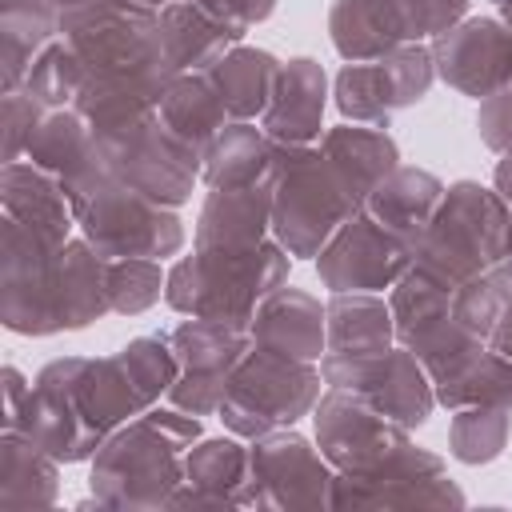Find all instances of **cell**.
Returning <instances> with one entry per match:
<instances>
[{
    "mask_svg": "<svg viewBox=\"0 0 512 512\" xmlns=\"http://www.w3.org/2000/svg\"><path fill=\"white\" fill-rule=\"evenodd\" d=\"M288 280V252L280 240H264L240 256L192 252L168 268L164 300L184 316H212L232 324H252L256 304Z\"/></svg>",
    "mask_w": 512,
    "mask_h": 512,
    "instance_id": "277c9868",
    "label": "cell"
},
{
    "mask_svg": "<svg viewBox=\"0 0 512 512\" xmlns=\"http://www.w3.org/2000/svg\"><path fill=\"white\" fill-rule=\"evenodd\" d=\"M164 280L168 276L160 272V260H144V256L108 260V300H112V312H120V316L148 312L160 300Z\"/></svg>",
    "mask_w": 512,
    "mask_h": 512,
    "instance_id": "f35d334b",
    "label": "cell"
},
{
    "mask_svg": "<svg viewBox=\"0 0 512 512\" xmlns=\"http://www.w3.org/2000/svg\"><path fill=\"white\" fill-rule=\"evenodd\" d=\"M508 228L512 212L500 192L480 188L476 180H456L444 188V200L412 252V268L456 292L504 260Z\"/></svg>",
    "mask_w": 512,
    "mask_h": 512,
    "instance_id": "7a4b0ae2",
    "label": "cell"
},
{
    "mask_svg": "<svg viewBox=\"0 0 512 512\" xmlns=\"http://www.w3.org/2000/svg\"><path fill=\"white\" fill-rule=\"evenodd\" d=\"M476 128H480V140L492 152L512 156V88H500V92H492V96L480 100Z\"/></svg>",
    "mask_w": 512,
    "mask_h": 512,
    "instance_id": "60d3db41",
    "label": "cell"
},
{
    "mask_svg": "<svg viewBox=\"0 0 512 512\" xmlns=\"http://www.w3.org/2000/svg\"><path fill=\"white\" fill-rule=\"evenodd\" d=\"M272 232V188H212L196 220V252L240 256Z\"/></svg>",
    "mask_w": 512,
    "mask_h": 512,
    "instance_id": "44dd1931",
    "label": "cell"
},
{
    "mask_svg": "<svg viewBox=\"0 0 512 512\" xmlns=\"http://www.w3.org/2000/svg\"><path fill=\"white\" fill-rule=\"evenodd\" d=\"M508 432H512L508 408H492V404L456 408V416L448 424V448L460 464H488L504 452Z\"/></svg>",
    "mask_w": 512,
    "mask_h": 512,
    "instance_id": "8d00e7d4",
    "label": "cell"
},
{
    "mask_svg": "<svg viewBox=\"0 0 512 512\" xmlns=\"http://www.w3.org/2000/svg\"><path fill=\"white\" fill-rule=\"evenodd\" d=\"M28 388L32 384H24V376H20V368H4V392H8V408H4V420L8 416H16V408L24 404V396H28Z\"/></svg>",
    "mask_w": 512,
    "mask_h": 512,
    "instance_id": "f6af8a7d",
    "label": "cell"
},
{
    "mask_svg": "<svg viewBox=\"0 0 512 512\" xmlns=\"http://www.w3.org/2000/svg\"><path fill=\"white\" fill-rule=\"evenodd\" d=\"M60 32V12L48 0H4L0 8V64L4 92H16L32 68V60Z\"/></svg>",
    "mask_w": 512,
    "mask_h": 512,
    "instance_id": "d6a6232c",
    "label": "cell"
},
{
    "mask_svg": "<svg viewBox=\"0 0 512 512\" xmlns=\"http://www.w3.org/2000/svg\"><path fill=\"white\" fill-rule=\"evenodd\" d=\"M412 268V248L376 224L364 208L340 224V232L320 248L316 272L332 292H380L392 288Z\"/></svg>",
    "mask_w": 512,
    "mask_h": 512,
    "instance_id": "9a60e30c",
    "label": "cell"
},
{
    "mask_svg": "<svg viewBox=\"0 0 512 512\" xmlns=\"http://www.w3.org/2000/svg\"><path fill=\"white\" fill-rule=\"evenodd\" d=\"M56 12H72V8H84V4H92V0H48Z\"/></svg>",
    "mask_w": 512,
    "mask_h": 512,
    "instance_id": "7dc6e473",
    "label": "cell"
},
{
    "mask_svg": "<svg viewBox=\"0 0 512 512\" xmlns=\"http://www.w3.org/2000/svg\"><path fill=\"white\" fill-rule=\"evenodd\" d=\"M200 436V420L180 408H148L108 432L92 460L100 508H168L184 484L180 452Z\"/></svg>",
    "mask_w": 512,
    "mask_h": 512,
    "instance_id": "6da1fadb",
    "label": "cell"
},
{
    "mask_svg": "<svg viewBox=\"0 0 512 512\" xmlns=\"http://www.w3.org/2000/svg\"><path fill=\"white\" fill-rule=\"evenodd\" d=\"M328 32L344 60H376L416 40L400 0H332Z\"/></svg>",
    "mask_w": 512,
    "mask_h": 512,
    "instance_id": "484cf974",
    "label": "cell"
},
{
    "mask_svg": "<svg viewBox=\"0 0 512 512\" xmlns=\"http://www.w3.org/2000/svg\"><path fill=\"white\" fill-rule=\"evenodd\" d=\"M492 4H496V12H500V20H504V24L512 28V0H492Z\"/></svg>",
    "mask_w": 512,
    "mask_h": 512,
    "instance_id": "c3c4849f",
    "label": "cell"
},
{
    "mask_svg": "<svg viewBox=\"0 0 512 512\" xmlns=\"http://www.w3.org/2000/svg\"><path fill=\"white\" fill-rule=\"evenodd\" d=\"M504 260H512V228H508V252H504Z\"/></svg>",
    "mask_w": 512,
    "mask_h": 512,
    "instance_id": "f907efd6",
    "label": "cell"
},
{
    "mask_svg": "<svg viewBox=\"0 0 512 512\" xmlns=\"http://www.w3.org/2000/svg\"><path fill=\"white\" fill-rule=\"evenodd\" d=\"M72 204H76V224L84 228V240L108 260H124V256L164 260L184 244L180 216L124 188L120 180H104L84 196H76Z\"/></svg>",
    "mask_w": 512,
    "mask_h": 512,
    "instance_id": "ba28073f",
    "label": "cell"
},
{
    "mask_svg": "<svg viewBox=\"0 0 512 512\" xmlns=\"http://www.w3.org/2000/svg\"><path fill=\"white\" fill-rule=\"evenodd\" d=\"M252 492L248 504L260 508H324L332 504L336 472L324 452H316L300 432L276 428L248 448Z\"/></svg>",
    "mask_w": 512,
    "mask_h": 512,
    "instance_id": "7c38bea8",
    "label": "cell"
},
{
    "mask_svg": "<svg viewBox=\"0 0 512 512\" xmlns=\"http://www.w3.org/2000/svg\"><path fill=\"white\" fill-rule=\"evenodd\" d=\"M320 372L328 388L360 392L376 412H384L400 428H420L432 416V376L404 344L380 356H320Z\"/></svg>",
    "mask_w": 512,
    "mask_h": 512,
    "instance_id": "8fae6325",
    "label": "cell"
},
{
    "mask_svg": "<svg viewBox=\"0 0 512 512\" xmlns=\"http://www.w3.org/2000/svg\"><path fill=\"white\" fill-rule=\"evenodd\" d=\"M252 344L272 348L280 356L292 360H320L328 348V316L320 308V300L304 288H288L280 284L276 292H268L256 312H252Z\"/></svg>",
    "mask_w": 512,
    "mask_h": 512,
    "instance_id": "ffe728a7",
    "label": "cell"
},
{
    "mask_svg": "<svg viewBox=\"0 0 512 512\" xmlns=\"http://www.w3.org/2000/svg\"><path fill=\"white\" fill-rule=\"evenodd\" d=\"M432 64L448 88L472 100L512 88V28L496 16H464L432 36Z\"/></svg>",
    "mask_w": 512,
    "mask_h": 512,
    "instance_id": "2e32d148",
    "label": "cell"
},
{
    "mask_svg": "<svg viewBox=\"0 0 512 512\" xmlns=\"http://www.w3.org/2000/svg\"><path fill=\"white\" fill-rule=\"evenodd\" d=\"M0 204H4V216L24 224L48 248L68 244V232L76 224V204H72L64 180H56L52 172H44V168H36L28 160L4 164V172H0Z\"/></svg>",
    "mask_w": 512,
    "mask_h": 512,
    "instance_id": "d6986e66",
    "label": "cell"
},
{
    "mask_svg": "<svg viewBox=\"0 0 512 512\" xmlns=\"http://www.w3.org/2000/svg\"><path fill=\"white\" fill-rule=\"evenodd\" d=\"M360 208L332 160L312 144H296L272 184V236L288 256L312 260Z\"/></svg>",
    "mask_w": 512,
    "mask_h": 512,
    "instance_id": "5b68a950",
    "label": "cell"
},
{
    "mask_svg": "<svg viewBox=\"0 0 512 512\" xmlns=\"http://www.w3.org/2000/svg\"><path fill=\"white\" fill-rule=\"evenodd\" d=\"M252 464L236 440H204L184 460V484L168 508H236L248 504Z\"/></svg>",
    "mask_w": 512,
    "mask_h": 512,
    "instance_id": "d4e9b609",
    "label": "cell"
},
{
    "mask_svg": "<svg viewBox=\"0 0 512 512\" xmlns=\"http://www.w3.org/2000/svg\"><path fill=\"white\" fill-rule=\"evenodd\" d=\"M212 80L220 88V100L228 108L232 120H252L264 116L272 92H276V76H280V60L264 48H244L232 44L212 68Z\"/></svg>",
    "mask_w": 512,
    "mask_h": 512,
    "instance_id": "836d02e7",
    "label": "cell"
},
{
    "mask_svg": "<svg viewBox=\"0 0 512 512\" xmlns=\"http://www.w3.org/2000/svg\"><path fill=\"white\" fill-rule=\"evenodd\" d=\"M160 120L184 136L188 144H196L200 152L228 128V108L220 100V88L212 80V72H180L172 76V84L160 96Z\"/></svg>",
    "mask_w": 512,
    "mask_h": 512,
    "instance_id": "1f68e13d",
    "label": "cell"
},
{
    "mask_svg": "<svg viewBox=\"0 0 512 512\" xmlns=\"http://www.w3.org/2000/svg\"><path fill=\"white\" fill-rule=\"evenodd\" d=\"M292 148L296 144H280L264 128L236 120L204 148L200 180L208 188H272Z\"/></svg>",
    "mask_w": 512,
    "mask_h": 512,
    "instance_id": "7402d4cb",
    "label": "cell"
},
{
    "mask_svg": "<svg viewBox=\"0 0 512 512\" xmlns=\"http://www.w3.org/2000/svg\"><path fill=\"white\" fill-rule=\"evenodd\" d=\"M60 40L80 56L88 76L172 84V68L160 44V12L140 0H92L60 12Z\"/></svg>",
    "mask_w": 512,
    "mask_h": 512,
    "instance_id": "3957f363",
    "label": "cell"
},
{
    "mask_svg": "<svg viewBox=\"0 0 512 512\" xmlns=\"http://www.w3.org/2000/svg\"><path fill=\"white\" fill-rule=\"evenodd\" d=\"M140 4H148V8H164V4H176V0H140Z\"/></svg>",
    "mask_w": 512,
    "mask_h": 512,
    "instance_id": "681fc988",
    "label": "cell"
},
{
    "mask_svg": "<svg viewBox=\"0 0 512 512\" xmlns=\"http://www.w3.org/2000/svg\"><path fill=\"white\" fill-rule=\"evenodd\" d=\"M44 112L48 108L36 96H28L24 88L4 92V164H12V160L24 156V148L32 140V128L40 124Z\"/></svg>",
    "mask_w": 512,
    "mask_h": 512,
    "instance_id": "ab89813d",
    "label": "cell"
},
{
    "mask_svg": "<svg viewBox=\"0 0 512 512\" xmlns=\"http://www.w3.org/2000/svg\"><path fill=\"white\" fill-rule=\"evenodd\" d=\"M400 4H404L408 20H412L416 40H424V36H440L444 28L464 20L472 0H400Z\"/></svg>",
    "mask_w": 512,
    "mask_h": 512,
    "instance_id": "b9f144b4",
    "label": "cell"
},
{
    "mask_svg": "<svg viewBox=\"0 0 512 512\" xmlns=\"http://www.w3.org/2000/svg\"><path fill=\"white\" fill-rule=\"evenodd\" d=\"M204 12H212L216 20H224L236 36H244L252 24H260V20H268L272 16V8H276V0H196Z\"/></svg>",
    "mask_w": 512,
    "mask_h": 512,
    "instance_id": "7bdbcfd3",
    "label": "cell"
},
{
    "mask_svg": "<svg viewBox=\"0 0 512 512\" xmlns=\"http://www.w3.org/2000/svg\"><path fill=\"white\" fill-rule=\"evenodd\" d=\"M4 424L28 432L48 456H56L60 464H76L96 456V448L104 444V436L84 420V412L76 408L72 396V356L52 360L40 368L36 384L28 388L24 404L16 408V416H8Z\"/></svg>",
    "mask_w": 512,
    "mask_h": 512,
    "instance_id": "e0dca14e",
    "label": "cell"
},
{
    "mask_svg": "<svg viewBox=\"0 0 512 512\" xmlns=\"http://www.w3.org/2000/svg\"><path fill=\"white\" fill-rule=\"evenodd\" d=\"M164 336H168V344H172V352L180 360V372H192V376H232V368L252 348L248 324L212 320V316L180 320Z\"/></svg>",
    "mask_w": 512,
    "mask_h": 512,
    "instance_id": "4dcf8cb0",
    "label": "cell"
},
{
    "mask_svg": "<svg viewBox=\"0 0 512 512\" xmlns=\"http://www.w3.org/2000/svg\"><path fill=\"white\" fill-rule=\"evenodd\" d=\"M432 80H436L432 48L412 40L376 60H348L336 72V108L344 112V120L388 128V120L400 108L428 96Z\"/></svg>",
    "mask_w": 512,
    "mask_h": 512,
    "instance_id": "30bf717a",
    "label": "cell"
},
{
    "mask_svg": "<svg viewBox=\"0 0 512 512\" xmlns=\"http://www.w3.org/2000/svg\"><path fill=\"white\" fill-rule=\"evenodd\" d=\"M312 420H316L320 452L328 456V464L340 476L368 472L380 460H388L396 448L408 444V428L392 424L360 392H348V388H328L316 400Z\"/></svg>",
    "mask_w": 512,
    "mask_h": 512,
    "instance_id": "5bb4252c",
    "label": "cell"
},
{
    "mask_svg": "<svg viewBox=\"0 0 512 512\" xmlns=\"http://www.w3.org/2000/svg\"><path fill=\"white\" fill-rule=\"evenodd\" d=\"M88 72L80 64V56L64 44V40H52L28 68L24 76V92L36 96L44 108H72L80 88H84Z\"/></svg>",
    "mask_w": 512,
    "mask_h": 512,
    "instance_id": "74e56055",
    "label": "cell"
},
{
    "mask_svg": "<svg viewBox=\"0 0 512 512\" xmlns=\"http://www.w3.org/2000/svg\"><path fill=\"white\" fill-rule=\"evenodd\" d=\"M436 400L444 408L492 404V408H508L512 412V360L484 344L456 376L436 384Z\"/></svg>",
    "mask_w": 512,
    "mask_h": 512,
    "instance_id": "d590c367",
    "label": "cell"
},
{
    "mask_svg": "<svg viewBox=\"0 0 512 512\" xmlns=\"http://www.w3.org/2000/svg\"><path fill=\"white\" fill-rule=\"evenodd\" d=\"M160 44L168 68L180 76V72H208L232 44H240V36L224 20L204 12L196 0H176L160 8Z\"/></svg>",
    "mask_w": 512,
    "mask_h": 512,
    "instance_id": "83f0119b",
    "label": "cell"
},
{
    "mask_svg": "<svg viewBox=\"0 0 512 512\" xmlns=\"http://www.w3.org/2000/svg\"><path fill=\"white\" fill-rule=\"evenodd\" d=\"M324 316H328L324 356H380L396 340L392 308L376 292H332Z\"/></svg>",
    "mask_w": 512,
    "mask_h": 512,
    "instance_id": "f546056e",
    "label": "cell"
},
{
    "mask_svg": "<svg viewBox=\"0 0 512 512\" xmlns=\"http://www.w3.org/2000/svg\"><path fill=\"white\" fill-rule=\"evenodd\" d=\"M320 152L332 160V168L344 176V184L356 192V200L364 204L368 192L396 168L400 148L396 140L376 128V124H336L320 136Z\"/></svg>",
    "mask_w": 512,
    "mask_h": 512,
    "instance_id": "f1b7e54d",
    "label": "cell"
},
{
    "mask_svg": "<svg viewBox=\"0 0 512 512\" xmlns=\"http://www.w3.org/2000/svg\"><path fill=\"white\" fill-rule=\"evenodd\" d=\"M96 140H100L108 176L164 208H180L204 172V152L196 144H188L184 136H176L160 120V112H152L128 128L104 132Z\"/></svg>",
    "mask_w": 512,
    "mask_h": 512,
    "instance_id": "52a82bcc",
    "label": "cell"
},
{
    "mask_svg": "<svg viewBox=\"0 0 512 512\" xmlns=\"http://www.w3.org/2000/svg\"><path fill=\"white\" fill-rule=\"evenodd\" d=\"M324 104H328V76L312 56H292L280 64L276 92L260 116V128L280 144H312L324 132Z\"/></svg>",
    "mask_w": 512,
    "mask_h": 512,
    "instance_id": "603a6c76",
    "label": "cell"
},
{
    "mask_svg": "<svg viewBox=\"0 0 512 512\" xmlns=\"http://www.w3.org/2000/svg\"><path fill=\"white\" fill-rule=\"evenodd\" d=\"M392 508V504H464V492L448 480L444 460L412 440L368 472L340 476L332 484V508Z\"/></svg>",
    "mask_w": 512,
    "mask_h": 512,
    "instance_id": "4fadbf2b",
    "label": "cell"
},
{
    "mask_svg": "<svg viewBox=\"0 0 512 512\" xmlns=\"http://www.w3.org/2000/svg\"><path fill=\"white\" fill-rule=\"evenodd\" d=\"M104 312H112L108 256H100L88 240H68L52 256V320H56V332L88 328Z\"/></svg>",
    "mask_w": 512,
    "mask_h": 512,
    "instance_id": "cb8c5ba5",
    "label": "cell"
},
{
    "mask_svg": "<svg viewBox=\"0 0 512 512\" xmlns=\"http://www.w3.org/2000/svg\"><path fill=\"white\" fill-rule=\"evenodd\" d=\"M392 324H396V340L424 364V372L432 376V388L448 376H456L480 348L484 340L472 336L456 312H452V292L440 288L432 276L408 268L396 284H392Z\"/></svg>",
    "mask_w": 512,
    "mask_h": 512,
    "instance_id": "9c48e42d",
    "label": "cell"
},
{
    "mask_svg": "<svg viewBox=\"0 0 512 512\" xmlns=\"http://www.w3.org/2000/svg\"><path fill=\"white\" fill-rule=\"evenodd\" d=\"M320 384H324V372L312 360H292V356L252 344L228 376L220 420L236 436L260 440L308 416L320 400Z\"/></svg>",
    "mask_w": 512,
    "mask_h": 512,
    "instance_id": "8992f818",
    "label": "cell"
},
{
    "mask_svg": "<svg viewBox=\"0 0 512 512\" xmlns=\"http://www.w3.org/2000/svg\"><path fill=\"white\" fill-rule=\"evenodd\" d=\"M0 256H4V280H0L4 328L20 332V336H52L56 332V320H52V256H56V248H48L24 224L4 216Z\"/></svg>",
    "mask_w": 512,
    "mask_h": 512,
    "instance_id": "ac0fdd59",
    "label": "cell"
},
{
    "mask_svg": "<svg viewBox=\"0 0 512 512\" xmlns=\"http://www.w3.org/2000/svg\"><path fill=\"white\" fill-rule=\"evenodd\" d=\"M440 200H444L440 176H432V172H424V168H404V164H396V168L368 192L364 212H368L376 224H384L392 236H400V240L416 252V244H420L424 228L432 224Z\"/></svg>",
    "mask_w": 512,
    "mask_h": 512,
    "instance_id": "4316f807",
    "label": "cell"
},
{
    "mask_svg": "<svg viewBox=\"0 0 512 512\" xmlns=\"http://www.w3.org/2000/svg\"><path fill=\"white\" fill-rule=\"evenodd\" d=\"M56 456H48L28 432L4 424L0 440V504L36 508L56 500Z\"/></svg>",
    "mask_w": 512,
    "mask_h": 512,
    "instance_id": "e575fe53",
    "label": "cell"
},
{
    "mask_svg": "<svg viewBox=\"0 0 512 512\" xmlns=\"http://www.w3.org/2000/svg\"><path fill=\"white\" fill-rule=\"evenodd\" d=\"M492 184H496V192L504 196V204H512V156H504V160L496 164V172H492Z\"/></svg>",
    "mask_w": 512,
    "mask_h": 512,
    "instance_id": "bcb514c9",
    "label": "cell"
},
{
    "mask_svg": "<svg viewBox=\"0 0 512 512\" xmlns=\"http://www.w3.org/2000/svg\"><path fill=\"white\" fill-rule=\"evenodd\" d=\"M492 272H496V280H500L504 304H500V316H496V324H492V332H488L484 344L512 360V260H500Z\"/></svg>",
    "mask_w": 512,
    "mask_h": 512,
    "instance_id": "ee69618b",
    "label": "cell"
}]
</instances>
